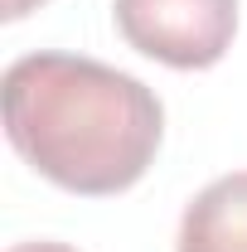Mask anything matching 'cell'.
<instances>
[{
    "instance_id": "obj_1",
    "label": "cell",
    "mask_w": 247,
    "mask_h": 252,
    "mask_svg": "<svg viewBox=\"0 0 247 252\" xmlns=\"http://www.w3.org/2000/svg\"><path fill=\"white\" fill-rule=\"evenodd\" d=\"M0 117L15 156L49 185L112 199L146 180L165 141L155 88L88 54H25L0 78Z\"/></svg>"
},
{
    "instance_id": "obj_2",
    "label": "cell",
    "mask_w": 247,
    "mask_h": 252,
    "mask_svg": "<svg viewBox=\"0 0 247 252\" xmlns=\"http://www.w3.org/2000/svg\"><path fill=\"white\" fill-rule=\"evenodd\" d=\"M112 20L141 59L204 73L238 39V0H112Z\"/></svg>"
},
{
    "instance_id": "obj_3",
    "label": "cell",
    "mask_w": 247,
    "mask_h": 252,
    "mask_svg": "<svg viewBox=\"0 0 247 252\" xmlns=\"http://www.w3.org/2000/svg\"><path fill=\"white\" fill-rule=\"evenodd\" d=\"M175 252H247V170L218 175L185 204Z\"/></svg>"
},
{
    "instance_id": "obj_4",
    "label": "cell",
    "mask_w": 247,
    "mask_h": 252,
    "mask_svg": "<svg viewBox=\"0 0 247 252\" xmlns=\"http://www.w3.org/2000/svg\"><path fill=\"white\" fill-rule=\"evenodd\" d=\"M10 252H78V248H68V243H54V238H30V243H15Z\"/></svg>"
},
{
    "instance_id": "obj_5",
    "label": "cell",
    "mask_w": 247,
    "mask_h": 252,
    "mask_svg": "<svg viewBox=\"0 0 247 252\" xmlns=\"http://www.w3.org/2000/svg\"><path fill=\"white\" fill-rule=\"evenodd\" d=\"M39 5H49V0H0V15H5V20H25Z\"/></svg>"
}]
</instances>
